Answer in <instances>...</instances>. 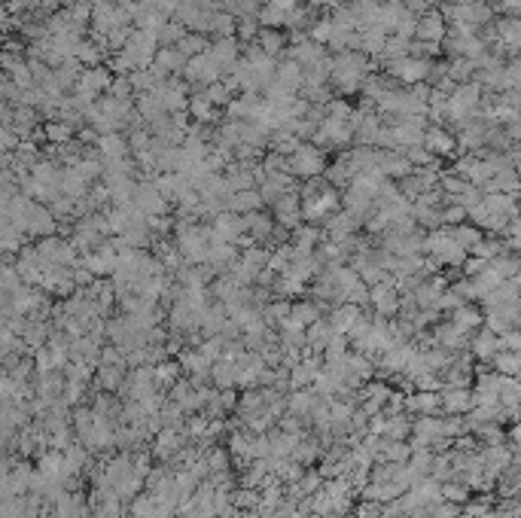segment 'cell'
Returning <instances> with one entry per match:
<instances>
[{
  "instance_id": "obj_1",
  "label": "cell",
  "mask_w": 521,
  "mask_h": 518,
  "mask_svg": "<svg viewBox=\"0 0 521 518\" xmlns=\"http://www.w3.org/2000/svg\"><path fill=\"white\" fill-rule=\"evenodd\" d=\"M287 171L296 177V180H308V177H320L326 171V152L318 150L311 144V140H305V144L296 147V152L287 156Z\"/></svg>"
},
{
  "instance_id": "obj_2",
  "label": "cell",
  "mask_w": 521,
  "mask_h": 518,
  "mask_svg": "<svg viewBox=\"0 0 521 518\" xmlns=\"http://www.w3.org/2000/svg\"><path fill=\"white\" fill-rule=\"evenodd\" d=\"M339 208H342V192L332 189V186H326V189L318 192L314 198L302 201V220L311 223V226H323V220L332 217V213L339 210Z\"/></svg>"
},
{
  "instance_id": "obj_3",
  "label": "cell",
  "mask_w": 521,
  "mask_h": 518,
  "mask_svg": "<svg viewBox=\"0 0 521 518\" xmlns=\"http://www.w3.org/2000/svg\"><path fill=\"white\" fill-rule=\"evenodd\" d=\"M271 217H274V226L293 232L296 226L302 223V201H299V192H284V196L271 205Z\"/></svg>"
},
{
  "instance_id": "obj_4",
  "label": "cell",
  "mask_w": 521,
  "mask_h": 518,
  "mask_svg": "<svg viewBox=\"0 0 521 518\" xmlns=\"http://www.w3.org/2000/svg\"><path fill=\"white\" fill-rule=\"evenodd\" d=\"M213 223L208 226V241H229L235 244V238L244 235V223H241V213H232V210H223L217 217H211Z\"/></svg>"
},
{
  "instance_id": "obj_5",
  "label": "cell",
  "mask_w": 521,
  "mask_h": 518,
  "mask_svg": "<svg viewBox=\"0 0 521 518\" xmlns=\"http://www.w3.org/2000/svg\"><path fill=\"white\" fill-rule=\"evenodd\" d=\"M131 205H135L140 213H168V201L159 196V189L152 186V180H138L135 183Z\"/></svg>"
},
{
  "instance_id": "obj_6",
  "label": "cell",
  "mask_w": 521,
  "mask_h": 518,
  "mask_svg": "<svg viewBox=\"0 0 521 518\" xmlns=\"http://www.w3.org/2000/svg\"><path fill=\"white\" fill-rule=\"evenodd\" d=\"M208 52H211L213 61H217V67L223 70V77H226L229 70L238 64V58H241V43H238L235 37H217V40H211Z\"/></svg>"
},
{
  "instance_id": "obj_7",
  "label": "cell",
  "mask_w": 521,
  "mask_h": 518,
  "mask_svg": "<svg viewBox=\"0 0 521 518\" xmlns=\"http://www.w3.org/2000/svg\"><path fill=\"white\" fill-rule=\"evenodd\" d=\"M357 226H360V223H357L351 213L347 210H335L332 217H326L323 220V238L326 241H335V244H342V241H347V238H354V232H357Z\"/></svg>"
},
{
  "instance_id": "obj_8",
  "label": "cell",
  "mask_w": 521,
  "mask_h": 518,
  "mask_svg": "<svg viewBox=\"0 0 521 518\" xmlns=\"http://www.w3.org/2000/svg\"><path fill=\"white\" fill-rule=\"evenodd\" d=\"M445 34H448V22L439 16V9H427L424 16H418L415 40H424V43H442Z\"/></svg>"
},
{
  "instance_id": "obj_9",
  "label": "cell",
  "mask_w": 521,
  "mask_h": 518,
  "mask_svg": "<svg viewBox=\"0 0 521 518\" xmlns=\"http://www.w3.org/2000/svg\"><path fill=\"white\" fill-rule=\"evenodd\" d=\"M424 147L430 150L436 159H445V156H452V152L457 150L454 131L448 128V125H427V131H424Z\"/></svg>"
},
{
  "instance_id": "obj_10",
  "label": "cell",
  "mask_w": 521,
  "mask_h": 518,
  "mask_svg": "<svg viewBox=\"0 0 521 518\" xmlns=\"http://www.w3.org/2000/svg\"><path fill=\"white\" fill-rule=\"evenodd\" d=\"M223 110H226V119H232V122H257L259 110H262V101L253 95V91H244V95L232 98Z\"/></svg>"
},
{
  "instance_id": "obj_11",
  "label": "cell",
  "mask_w": 521,
  "mask_h": 518,
  "mask_svg": "<svg viewBox=\"0 0 521 518\" xmlns=\"http://www.w3.org/2000/svg\"><path fill=\"white\" fill-rule=\"evenodd\" d=\"M262 205H274L284 192H296V177L287 174V171H281V174H265V180L257 186Z\"/></svg>"
},
{
  "instance_id": "obj_12",
  "label": "cell",
  "mask_w": 521,
  "mask_h": 518,
  "mask_svg": "<svg viewBox=\"0 0 521 518\" xmlns=\"http://www.w3.org/2000/svg\"><path fill=\"white\" fill-rule=\"evenodd\" d=\"M253 43H257L265 55L281 58V52L287 49V34H284V30H274V28H259V34H257Z\"/></svg>"
},
{
  "instance_id": "obj_13",
  "label": "cell",
  "mask_w": 521,
  "mask_h": 518,
  "mask_svg": "<svg viewBox=\"0 0 521 518\" xmlns=\"http://www.w3.org/2000/svg\"><path fill=\"white\" fill-rule=\"evenodd\" d=\"M482 320H485V314L478 311V308H473V302H464L461 308L452 311V327H457L464 335L473 332L476 327H482Z\"/></svg>"
},
{
  "instance_id": "obj_14",
  "label": "cell",
  "mask_w": 521,
  "mask_h": 518,
  "mask_svg": "<svg viewBox=\"0 0 521 518\" xmlns=\"http://www.w3.org/2000/svg\"><path fill=\"white\" fill-rule=\"evenodd\" d=\"M265 208L259 192L257 189H241V192H232V196L226 198V210L232 213H250V210H259Z\"/></svg>"
},
{
  "instance_id": "obj_15",
  "label": "cell",
  "mask_w": 521,
  "mask_h": 518,
  "mask_svg": "<svg viewBox=\"0 0 521 518\" xmlns=\"http://www.w3.org/2000/svg\"><path fill=\"white\" fill-rule=\"evenodd\" d=\"M271 79H274V83H281L284 89H290L293 95H296V91L302 89V67L296 64V61H287V58H284L281 64L274 67V77H271Z\"/></svg>"
},
{
  "instance_id": "obj_16",
  "label": "cell",
  "mask_w": 521,
  "mask_h": 518,
  "mask_svg": "<svg viewBox=\"0 0 521 518\" xmlns=\"http://www.w3.org/2000/svg\"><path fill=\"white\" fill-rule=\"evenodd\" d=\"M357 37H360L357 49H360L363 55H369V58H378V55H381L384 40H387V34H384L381 28H363V30H357Z\"/></svg>"
},
{
  "instance_id": "obj_17",
  "label": "cell",
  "mask_w": 521,
  "mask_h": 518,
  "mask_svg": "<svg viewBox=\"0 0 521 518\" xmlns=\"http://www.w3.org/2000/svg\"><path fill=\"white\" fill-rule=\"evenodd\" d=\"M287 317L296 323V327H311L314 320H320V305L318 302H290V314Z\"/></svg>"
},
{
  "instance_id": "obj_18",
  "label": "cell",
  "mask_w": 521,
  "mask_h": 518,
  "mask_svg": "<svg viewBox=\"0 0 521 518\" xmlns=\"http://www.w3.org/2000/svg\"><path fill=\"white\" fill-rule=\"evenodd\" d=\"M257 22H259V28H274V30H284L287 28V9H281V6H274V4H265L259 6V13H257Z\"/></svg>"
},
{
  "instance_id": "obj_19",
  "label": "cell",
  "mask_w": 521,
  "mask_h": 518,
  "mask_svg": "<svg viewBox=\"0 0 521 518\" xmlns=\"http://www.w3.org/2000/svg\"><path fill=\"white\" fill-rule=\"evenodd\" d=\"M439 405H445L452 415H457V412H469V409H476V402H473V393L469 390H464V388H452L448 390L442 400H439Z\"/></svg>"
},
{
  "instance_id": "obj_20",
  "label": "cell",
  "mask_w": 521,
  "mask_h": 518,
  "mask_svg": "<svg viewBox=\"0 0 521 518\" xmlns=\"http://www.w3.org/2000/svg\"><path fill=\"white\" fill-rule=\"evenodd\" d=\"M238 140L247 147H257V150H265L269 147V131H265L262 125H257V122H241L238 125Z\"/></svg>"
},
{
  "instance_id": "obj_21",
  "label": "cell",
  "mask_w": 521,
  "mask_h": 518,
  "mask_svg": "<svg viewBox=\"0 0 521 518\" xmlns=\"http://www.w3.org/2000/svg\"><path fill=\"white\" fill-rule=\"evenodd\" d=\"M448 232H452V238H454L457 244H461V247H464L466 253L473 250L476 244L485 238V232H482V229H476L473 223H461V226H448Z\"/></svg>"
},
{
  "instance_id": "obj_22",
  "label": "cell",
  "mask_w": 521,
  "mask_h": 518,
  "mask_svg": "<svg viewBox=\"0 0 521 518\" xmlns=\"http://www.w3.org/2000/svg\"><path fill=\"white\" fill-rule=\"evenodd\" d=\"M357 317H360V305H347V302H344L342 308H335V311H332L330 327H332L335 332H342V335H344L347 330L354 327V320H357Z\"/></svg>"
},
{
  "instance_id": "obj_23",
  "label": "cell",
  "mask_w": 521,
  "mask_h": 518,
  "mask_svg": "<svg viewBox=\"0 0 521 518\" xmlns=\"http://www.w3.org/2000/svg\"><path fill=\"white\" fill-rule=\"evenodd\" d=\"M488 269H491L500 281H509V278H518V257L515 253H500L488 262Z\"/></svg>"
},
{
  "instance_id": "obj_24",
  "label": "cell",
  "mask_w": 521,
  "mask_h": 518,
  "mask_svg": "<svg viewBox=\"0 0 521 518\" xmlns=\"http://www.w3.org/2000/svg\"><path fill=\"white\" fill-rule=\"evenodd\" d=\"M208 46H211V40L204 37V34H196V30H186V34L177 40V49H180V52L186 55V58L208 52Z\"/></svg>"
},
{
  "instance_id": "obj_25",
  "label": "cell",
  "mask_w": 521,
  "mask_h": 518,
  "mask_svg": "<svg viewBox=\"0 0 521 518\" xmlns=\"http://www.w3.org/2000/svg\"><path fill=\"white\" fill-rule=\"evenodd\" d=\"M305 330H308V332H305V342H308L314 351H323L326 342L335 335V330L330 327V323H323V320H314L311 327H305Z\"/></svg>"
},
{
  "instance_id": "obj_26",
  "label": "cell",
  "mask_w": 521,
  "mask_h": 518,
  "mask_svg": "<svg viewBox=\"0 0 521 518\" xmlns=\"http://www.w3.org/2000/svg\"><path fill=\"white\" fill-rule=\"evenodd\" d=\"M445 77H448V79H454L457 86H461V83H469V79L476 77V64H473L469 58H452V61H448Z\"/></svg>"
},
{
  "instance_id": "obj_27",
  "label": "cell",
  "mask_w": 521,
  "mask_h": 518,
  "mask_svg": "<svg viewBox=\"0 0 521 518\" xmlns=\"http://www.w3.org/2000/svg\"><path fill=\"white\" fill-rule=\"evenodd\" d=\"M408 43L412 40H405V37H396V34H387V40H384V49H381V61H396V58H405L408 55Z\"/></svg>"
},
{
  "instance_id": "obj_28",
  "label": "cell",
  "mask_w": 521,
  "mask_h": 518,
  "mask_svg": "<svg viewBox=\"0 0 521 518\" xmlns=\"http://www.w3.org/2000/svg\"><path fill=\"white\" fill-rule=\"evenodd\" d=\"M211 34L213 37H235V16L226 9H217L211 16Z\"/></svg>"
},
{
  "instance_id": "obj_29",
  "label": "cell",
  "mask_w": 521,
  "mask_h": 518,
  "mask_svg": "<svg viewBox=\"0 0 521 518\" xmlns=\"http://www.w3.org/2000/svg\"><path fill=\"white\" fill-rule=\"evenodd\" d=\"M241 283L232 278V274H217V281H213V296L223 299V302H232L235 296H238Z\"/></svg>"
},
{
  "instance_id": "obj_30",
  "label": "cell",
  "mask_w": 521,
  "mask_h": 518,
  "mask_svg": "<svg viewBox=\"0 0 521 518\" xmlns=\"http://www.w3.org/2000/svg\"><path fill=\"white\" fill-rule=\"evenodd\" d=\"M497 351H500V342H497L494 332L485 330V332L476 335V342H473V354H476V357H485L488 360V357H494Z\"/></svg>"
},
{
  "instance_id": "obj_31",
  "label": "cell",
  "mask_w": 521,
  "mask_h": 518,
  "mask_svg": "<svg viewBox=\"0 0 521 518\" xmlns=\"http://www.w3.org/2000/svg\"><path fill=\"white\" fill-rule=\"evenodd\" d=\"M86 266L91 269V271H98V274H104V271H116V253H113V247H104L98 253V257H89L86 259Z\"/></svg>"
},
{
  "instance_id": "obj_32",
  "label": "cell",
  "mask_w": 521,
  "mask_h": 518,
  "mask_svg": "<svg viewBox=\"0 0 521 518\" xmlns=\"http://www.w3.org/2000/svg\"><path fill=\"white\" fill-rule=\"evenodd\" d=\"M201 95L208 98V101H211V104L217 107V110H223V107H226L229 101L235 98L232 91H229L226 86H223V79H220V83H211V86H204V89H201Z\"/></svg>"
},
{
  "instance_id": "obj_33",
  "label": "cell",
  "mask_w": 521,
  "mask_h": 518,
  "mask_svg": "<svg viewBox=\"0 0 521 518\" xmlns=\"http://www.w3.org/2000/svg\"><path fill=\"white\" fill-rule=\"evenodd\" d=\"M330 37H332V22H330V16H318V18L311 22V28H308V40H314V43L326 46V43H330Z\"/></svg>"
},
{
  "instance_id": "obj_34",
  "label": "cell",
  "mask_w": 521,
  "mask_h": 518,
  "mask_svg": "<svg viewBox=\"0 0 521 518\" xmlns=\"http://www.w3.org/2000/svg\"><path fill=\"white\" fill-rule=\"evenodd\" d=\"M257 34H259L257 16H250V18H235V40H238V43H250V40H257Z\"/></svg>"
},
{
  "instance_id": "obj_35",
  "label": "cell",
  "mask_w": 521,
  "mask_h": 518,
  "mask_svg": "<svg viewBox=\"0 0 521 518\" xmlns=\"http://www.w3.org/2000/svg\"><path fill=\"white\" fill-rule=\"evenodd\" d=\"M186 34V28H183L180 22H174V18H168L165 25H162V30L156 34V40H159V46H177V40Z\"/></svg>"
},
{
  "instance_id": "obj_36",
  "label": "cell",
  "mask_w": 521,
  "mask_h": 518,
  "mask_svg": "<svg viewBox=\"0 0 521 518\" xmlns=\"http://www.w3.org/2000/svg\"><path fill=\"white\" fill-rule=\"evenodd\" d=\"M101 150L107 152V159H125L128 156V144H125V137H119V135L101 137Z\"/></svg>"
},
{
  "instance_id": "obj_37",
  "label": "cell",
  "mask_w": 521,
  "mask_h": 518,
  "mask_svg": "<svg viewBox=\"0 0 521 518\" xmlns=\"http://www.w3.org/2000/svg\"><path fill=\"white\" fill-rule=\"evenodd\" d=\"M494 366H497V375H506V378H512L518 372V354L512 351H497L494 354Z\"/></svg>"
},
{
  "instance_id": "obj_38",
  "label": "cell",
  "mask_w": 521,
  "mask_h": 518,
  "mask_svg": "<svg viewBox=\"0 0 521 518\" xmlns=\"http://www.w3.org/2000/svg\"><path fill=\"white\" fill-rule=\"evenodd\" d=\"M408 409H415V412H421V415H433L436 409H439V396L436 393H418V396H412L408 400Z\"/></svg>"
},
{
  "instance_id": "obj_39",
  "label": "cell",
  "mask_w": 521,
  "mask_h": 518,
  "mask_svg": "<svg viewBox=\"0 0 521 518\" xmlns=\"http://www.w3.org/2000/svg\"><path fill=\"white\" fill-rule=\"evenodd\" d=\"M110 83H113V77H110V70H107V67H95V70H89V74H86V83H83V89H89V91H98V89H110Z\"/></svg>"
},
{
  "instance_id": "obj_40",
  "label": "cell",
  "mask_w": 521,
  "mask_h": 518,
  "mask_svg": "<svg viewBox=\"0 0 521 518\" xmlns=\"http://www.w3.org/2000/svg\"><path fill=\"white\" fill-rule=\"evenodd\" d=\"M128 152L135 156V152H144V150H150V144H152V135L147 128H131V135H128Z\"/></svg>"
},
{
  "instance_id": "obj_41",
  "label": "cell",
  "mask_w": 521,
  "mask_h": 518,
  "mask_svg": "<svg viewBox=\"0 0 521 518\" xmlns=\"http://www.w3.org/2000/svg\"><path fill=\"white\" fill-rule=\"evenodd\" d=\"M439 220H442V226H461V223H466V210L461 205H442Z\"/></svg>"
},
{
  "instance_id": "obj_42",
  "label": "cell",
  "mask_w": 521,
  "mask_h": 518,
  "mask_svg": "<svg viewBox=\"0 0 521 518\" xmlns=\"http://www.w3.org/2000/svg\"><path fill=\"white\" fill-rule=\"evenodd\" d=\"M287 314H290V302L287 299H278V302H271V305H265V308H262V317L269 323L287 320Z\"/></svg>"
},
{
  "instance_id": "obj_43",
  "label": "cell",
  "mask_w": 521,
  "mask_h": 518,
  "mask_svg": "<svg viewBox=\"0 0 521 518\" xmlns=\"http://www.w3.org/2000/svg\"><path fill=\"white\" fill-rule=\"evenodd\" d=\"M259 168L265 174H281V171H287V156H281V152H269V156H262ZM290 174V171H287Z\"/></svg>"
},
{
  "instance_id": "obj_44",
  "label": "cell",
  "mask_w": 521,
  "mask_h": 518,
  "mask_svg": "<svg viewBox=\"0 0 521 518\" xmlns=\"http://www.w3.org/2000/svg\"><path fill=\"white\" fill-rule=\"evenodd\" d=\"M408 430H412V424H408L405 418H391V421H384V430L381 433H387L391 439H403Z\"/></svg>"
},
{
  "instance_id": "obj_45",
  "label": "cell",
  "mask_w": 521,
  "mask_h": 518,
  "mask_svg": "<svg viewBox=\"0 0 521 518\" xmlns=\"http://www.w3.org/2000/svg\"><path fill=\"white\" fill-rule=\"evenodd\" d=\"M457 296H461L464 302H473V299H478V293H476V283H473V278H461V281H454V287H452Z\"/></svg>"
},
{
  "instance_id": "obj_46",
  "label": "cell",
  "mask_w": 521,
  "mask_h": 518,
  "mask_svg": "<svg viewBox=\"0 0 521 518\" xmlns=\"http://www.w3.org/2000/svg\"><path fill=\"white\" fill-rule=\"evenodd\" d=\"M415 28H418V16L408 13L405 18H400V25L393 28V34L396 37H405V40H415Z\"/></svg>"
},
{
  "instance_id": "obj_47",
  "label": "cell",
  "mask_w": 521,
  "mask_h": 518,
  "mask_svg": "<svg viewBox=\"0 0 521 518\" xmlns=\"http://www.w3.org/2000/svg\"><path fill=\"white\" fill-rule=\"evenodd\" d=\"M488 266V259H482V257H476V253H466V259L461 262V269H464V274L466 278H473V274H478Z\"/></svg>"
},
{
  "instance_id": "obj_48",
  "label": "cell",
  "mask_w": 521,
  "mask_h": 518,
  "mask_svg": "<svg viewBox=\"0 0 521 518\" xmlns=\"http://www.w3.org/2000/svg\"><path fill=\"white\" fill-rule=\"evenodd\" d=\"M110 91H113V98H119V101H128L135 91H131V86H128V77H119V79H113L110 83Z\"/></svg>"
},
{
  "instance_id": "obj_49",
  "label": "cell",
  "mask_w": 521,
  "mask_h": 518,
  "mask_svg": "<svg viewBox=\"0 0 521 518\" xmlns=\"http://www.w3.org/2000/svg\"><path fill=\"white\" fill-rule=\"evenodd\" d=\"M384 454H387V461L391 463H396V461H405L408 457V445H400V442H391V445H384Z\"/></svg>"
},
{
  "instance_id": "obj_50",
  "label": "cell",
  "mask_w": 521,
  "mask_h": 518,
  "mask_svg": "<svg viewBox=\"0 0 521 518\" xmlns=\"http://www.w3.org/2000/svg\"><path fill=\"white\" fill-rule=\"evenodd\" d=\"M213 378H217V384H223V388H229V384L235 381V369L223 363V366H217V369H213Z\"/></svg>"
},
{
  "instance_id": "obj_51",
  "label": "cell",
  "mask_w": 521,
  "mask_h": 518,
  "mask_svg": "<svg viewBox=\"0 0 521 518\" xmlns=\"http://www.w3.org/2000/svg\"><path fill=\"white\" fill-rule=\"evenodd\" d=\"M521 0H503V4L494 6V16H518Z\"/></svg>"
},
{
  "instance_id": "obj_52",
  "label": "cell",
  "mask_w": 521,
  "mask_h": 518,
  "mask_svg": "<svg viewBox=\"0 0 521 518\" xmlns=\"http://www.w3.org/2000/svg\"><path fill=\"white\" fill-rule=\"evenodd\" d=\"M442 494H445V500H452V503L466 500V488H461V485H445Z\"/></svg>"
},
{
  "instance_id": "obj_53",
  "label": "cell",
  "mask_w": 521,
  "mask_h": 518,
  "mask_svg": "<svg viewBox=\"0 0 521 518\" xmlns=\"http://www.w3.org/2000/svg\"><path fill=\"white\" fill-rule=\"evenodd\" d=\"M174 375H177V366H171V363H165V366H159L156 369V378H174Z\"/></svg>"
},
{
  "instance_id": "obj_54",
  "label": "cell",
  "mask_w": 521,
  "mask_h": 518,
  "mask_svg": "<svg viewBox=\"0 0 521 518\" xmlns=\"http://www.w3.org/2000/svg\"><path fill=\"white\" fill-rule=\"evenodd\" d=\"M308 4L318 9H335V6H342V0H308Z\"/></svg>"
},
{
  "instance_id": "obj_55",
  "label": "cell",
  "mask_w": 521,
  "mask_h": 518,
  "mask_svg": "<svg viewBox=\"0 0 521 518\" xmlns=\"http://www.w3.org/2000/svg\"><path fill=\"white\" fill-rule=\"evenodd\" d=\"M79 55H83L86 61H95V58H98V52H95V49H91V46H86V49H79Z\"/></svg>"
},
{
  "instance_id": "obj_56",
  "label": "cell",
  "mask_w": 521,
  "mask_h": 518,
  "mask_svg": "<svg viewBox=\"0 0 521 518\" xmlns=\"http://www.w3.org/2000/svg\"><path fill=\"white\" fill-rule=\"evenodd\" d=\"M65 135H67V128H52V137H58V140H65Z\"/></svg>"
},
{
  "instance_id": "obj_57",
  "label": "cell",
  "mask_w": 521,
  "mask_h": 518,
  "mask_svg": "<svg viewBox=\"0 0 521 518\" xmlns=\"http://www.w3.org/2000/svg\"><path fill=\"white\" fill-rule=\"evenodd\" d=\"M454 6H469V4H476V0H452Z\"/></svg>"
},
{
  "instance_id": "obj_58",
  "label": "cell",
  "mask_w": 521,
  "mask_h": 518,
  "mask_svg": "<svg viewBox=\"0 0 521 518\" xmlns=\"http://www.w3.org/2000/svg\"><path fill=\"white\" fill-rule=\"evenodd\" d=\"M378 4H403V0H378Z\"/></svg>"
}]
</instances>
